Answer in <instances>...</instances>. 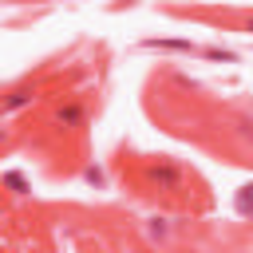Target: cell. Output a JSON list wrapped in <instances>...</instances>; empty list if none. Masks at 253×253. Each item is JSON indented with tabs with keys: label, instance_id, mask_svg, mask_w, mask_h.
I'll use <instances>...</instances> for the list:
<instances>
[{
	"label": "cell",
	"instance_id": "cell-5",
	"mask_svg": "<svg viewBox=\"0 0 253 253\" xmlns=\"http://www.w3.org/2000/svg\"><path fill=\"white\" fill-rule=\"evenodd\" d=\"M237 210H241V213H253V186H241V194H237Z\"/></svg>",
	"mask_w": 253,
	"mask_h": 253
},
{
	"label": "cell",
	"instance_id": "cell-1",
	"mask_svg": "<svg viewBox=\"0 0 253 253\" xmlns=\"http://www.w3.org/2000/svg\"><path fill=\"white\" fill-rule=\"evenodd\" d=\"M146 178H150L158 190H178V186H182V170H178L174 162H166V158H162L158 166H150V170H146Z\"/></svg>",
	"mask_w": 253,
	"mask_h": 253
},
{
	"label": "cell",
	"instance_id": "cell-4",
	"mask_svg": "<svg viewBox=\"0 0 253 253\" xmlns=\"http://www.w3.org/2000/svg\"><path fill=\"white\" fill-rule=\"evenodd\" d=\"M28 99H32V87H16L8 99H0V107H4V111H16V107H24Z\"/></svg>",
	"mask_w": 253,
	"mask_h": 253
},
{
	"label": "cell",
	"instance_id": "cell-3",
	"mask_svg": "<svg viewBox=\"0 0 253 253\" xmlns=\"http://www.w3.org/2000/svg\"><path fill=\"white\" fill-rule=\"evenodd\" d=\"M146 47H162V51H194L190 40H146Z\"/></svg>",
	"mask_w": 253,
	"mask_h": 253
},
{
	"label": "cell",
	"instance_id": "cell-6",
	"mask_svg": "<svg viewBox=\"0 0 253 253\" xmlns=\"http://www.w3.org/2000/svg\"><path fill=\"white\" fill-rule=\"evenodd\" d=\"M4 182H8V186H12L16 194H24V190H28V182H24L20 174H4Z\"/></svg>",
	"mask_w": 253,
	"mask_h": 253
},
{
	"label": "cell",
	"instance_id": "cell-2",
	"mask_svg": "<svg viewBox=\"0 0 253 253\" xmlns=\"http://www.w3.org/2000/svg\"><path fill=\"white\" fill-rule=\"evenodd\" d=\"M83 119H87V111H83L79 103H67V107L55 111V123H59V126H83Z\"/></svg>",
	"mask_w": 253,
	"mask_h": 253
},
{
	"label": "cell",
	"instance_id": "cell-9",
	"mask_svg": "<svg viewBox=\"0 0 253 253\" xmlns=\"http://www.w3.org/2000/svg\"><path fill=\"white\" fill-rule=\"evenodd\" d=\"M0 138H4V134H0Z\"/></svg>",
	"mask_w": 253,
	"mask_h": 253
},
{
	"label": "cell",
	"instance_id": "cell-8",
	"mask_svg": "<svg viewBox=\"0 0 253 253\" xmlns=\"http://www.w3.org/2000/svg\"><path fill=\"white\" fill-rule=\"evenodd\" d=\"M0 115H4V107H0Z\"/></svg>",
	"mask_w": 253,
	"mask_h": 253
},
{
	"label": "cell",
	"instance_id": "cell-7",
	"mask_svg": "<svg viewBox=\"0 0 253 253\" xmlns=\"http://www.w3.org/2000/svg\"><path fill=\"white\" fill-rule=\"evenodd\" d=\"M150 237H166V221H162V217L150 221Z\"/></svg>",
	"mask_w": 253,
	"mask_h": 253
}]
</instances>
